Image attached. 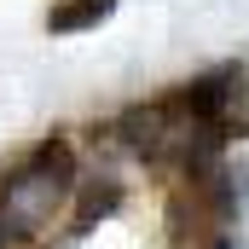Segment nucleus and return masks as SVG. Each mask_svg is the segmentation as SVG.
Returning <instances> with one entry per match:
<instances>
[{"label": "nucleus", "mask_w": 249, "mask_h": 249, "mask_svg": "<svg viewBox=\"0 0 249 249\" xmlns=\"http://www.w3.org/2000/svg\"><path fill=\"white\" fill-rule=\"evenodd\" d=\"M70 174H75L70 151H64V145H47L23 174H12L6 209H0V232H6V238H29V232H41V220L53 214V203H58V191L70 186Z\"/></svg>", "instance_id": "1"}, {"label": "nucleus", "mask_w": 249, "mask_h": 249, "mask_svg": "<svg viewBox=\"0 0 249 249\" xmlns=\"http://www.w3.org/2000/svg\"><path fill=\"white\" fill-rule=\"evenodd\" d=\"M110 6H116V0H58V6L47 12V29H58V35H70V29H87V23H99Z\"/></svg>", "instance_id": "2"}]
</instances>
